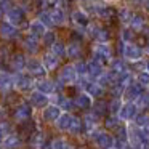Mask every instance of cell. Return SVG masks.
<instances>
[{"label": "cell", "mask_w": 149, "mask_h": 149, "mask_svg": "<svg viewBox=\"0 0 149 149\" xmlns=\"http://www.w3.org/2000/svg\"><path fill=\"white\" fill-rule=\"evenodd\" d=\"M77 79H79V74H77V71H75L74 64L64 66V68L59 71V74H58V82L63 85V87H66V85H72Z\"/></svg>", "instance_id": "obj_1"}, {"label": "cell", "mask_w": 149, "mask_h": 149, "mask_svg": "<svg viewBox=\"0 0 149 149\" xmlns=\"http://www.w3.org/2000/svg\"><path fill=\"white\" fill-rule=\"evenodd\" d=\"M138 109L139 107L136 106L135 101H125V103L122 104V107H120L119 111V119L123 120V122H130V120L135 119V116L138 114Z\"/></svg>", "instance_id": "obj_2"}, {"label": "cell", "mask_w": 149, "mask_h": 149, "mask_svg": "<svg viewBox=\"0 0 149 149\" xmlns=\"http://www.w3.org/2000/svg\"><path fill=\"white\" fill-rule=\"evenodd\" d=\"M34 80H32V75H26L23 74V72H16L15 74V88H18V90L21 91H27L31 90V88L34 87Z\"/></svg>", "instance_id": "obj_3"}, {"label": "cell", "mask_w": 149, "mask_h": 149, "mask_svg": "<svg viewBox=\"0 0 149 149\" xmlns=\"http://www.w3.org/2000/svg\"><path fill=\"white\" fill-rule=\"evenodd\" d=\"M122 55L125 59L128 61H139L143 56V50L138 45H133V43H125L122 48Z\"/></svg>", "instance_id": "obj_4"}, {"label": "cell", "mask_w": 149, "mask_h": 149, "mask_svg": "<svg viewBox=\"0 0 149 149\" xmlns=\"http://www.w3.org/2000/svg\"><path fill=\"white\" fill-rule=\"evenodd\" d=\"M61 114H63V109L58 106V104H48V106H45L43 111H42L43 120H45V122H50V123L56 122Z\"/></svg>", "instance_id": "obj_5"}, {"label": "cell", "mask_w": 149, "mask_h": 149, "mask_svg": "<svg viewBox=\"0 0 149 149\" xmlns=\"http://www.w3.org/2000/svg\"><path fill=\"white\" fill-rule=\"evenodd\" d=\"M93 139H95V144L100 149H109V148H114V144H116V138L106 132H98V135L93 136Z\"/></svg>", "instance_id": "obj_6"}, {"label": "cell", "mask_w": 149, "mask_h": 149, "mask_svg": "<svg viewBox=\"0 0 149 149\" xmlns=\"http://www.w3.org/2000/svg\"><path fill=\"white\" fill-rule=\"evenodd\" d=\"M5 16H7V21L8 23H11L13 26H21L24 21V10L21 7H11L10 10L5 13Z\"/></svg>", "instance_id": "obj_7"}, {"label": "cell", "mask_w": 149, "mask_h": 149, "mask_svg": "<svg viewBox=\"0 0 149 149\" xmlns=\"http://www.w3.org/2000/svg\"><path fill=\"white\" fill-rule=\"evenodd\" d=\"M141 93H143V85H139L138 82H133V84H130L128 87L123 90L122 100L123 101H135Z\"/></svg>", "instance_id": "obj_8"}, {"label": "cell", "mask_w": 149, "mask_h": 149, "mask_svg": "<svg viewBox=\"0 0 149 149\" xmlns=\"http://www.w3.org/2000/svg\"><path fill=\"white\" fill-rule=\"evenodd\" d=\"M26 69L31 75H34V77H43L45 72H47L45 66H43V63L40 61V59H27Z\"/></svg>", "instance_id": "obj_9"}, {"label": "cell", "mask_w": 149, "mask_h": 149, "mask_svg": "<svg viewBox=\"0 0 149 149\" xmlns=\"http://www.w3.org/2000/svg\"><path fill=\"white\" fill-rule=\"evenodd\" d=\"M29 100H31V104H32L34 107H40V109H43L45 106H48V103H50L48 95L43 93V91H40V90L32 91Z\"/></svg>", "instance_id": "obj_10"}, {"label": "cell", "mask_w": 149, "mask_h": 149, "mask_svg": "<svg viewBox=\"0 0 149 149\" xmlns=\"http://www.w3.org/2000/svg\"><path fill=\"white\" fill-rule=\"evenodd\" d=\"M103 74H104V69H103V64H101V59L93 58L91 61H88V77L91 80H96Z\"/></svg>", "instance_id": "obj_11"}, {"label": "cell", "mask_w": 149, "mask_h": 149, "mask_svg": "<svg viewBox=\"0 0 149 149\" xmlns=\"http://www.w3.org/2000/svg\"><path fill=\"white\" fill-rule=\"evenodd\" d=\"M15 87V75H11L10 72L0 71V91L7 93Z\"/></svg>", "instance_id": "obj_12"}, {"label": "cell", "mask_w": 149, "mask_h": 149, "mask_svg": "<svg viewBox=\"0 0 149 149\" xmlns=\"http://www.w3.org/2000/svg\"><path fill=\"white\" fill-rule=\"evenodd\" d=\"M74 103L77 107H80V109H84V111H88L93 106V96H91L90 93H87V91H84V93H80L75 98Z\"/></svg>", "instance_id": "obj_13"}, {"label": "cell", "mask_w": 149, "mask_h": 149, "mask_svg": "<svg viewBox=\"0 0 149 149\" xmlns=\"http://www.w3.org/2000/svg\"><path fill=\"white\" fill-rule=\"evenodd\" d=\"M98 119H100V116H98L96 112H88L87 116L84 117V128L87 130V133H93L95 130H96Z\"/></svg>", "instance_id": "obj_14"}, {"label": "cell", "mask_w": 149, "mask_h": 149, "mask_svg": "<svg viewBox=\"0 0 149 149\" xmlns=\"http://www.w3.org/2000/svg\"><path fill=\"white\" fill-rule=\"evenodd\" d=\"M0 36L3 39H15V37H18V27L5 21V23L0 24Z\"/></svg>", "instance_id": "obj_15"}, {"label": "cell", "mask_w": 149, "mask_h": 149, "mask_svg": "<svg viewBox=\"0 0 149 149\" xmlns=\"http://www.w3.org/2000/svg\"><path fill=\"white\" fill-rule=\"evenodd\" d=\"M47 29H48V27H47L40 19H36V21H32V23L29 24V34L34 36V37H37V39L42 37L43 34L47 32Z\"/></svg>", "instance_id": "obj_16"}, {"label": "cell", "mask_w": 149, "mask_h": 149, "mask_svg": "<svg viewBox=\"0 0 149 149\" xmlns=\"http://www.w3.org/2000/svg\"><path fill=\"white\" fill-rule=\"evenodd\" d=\"M42 63H43L47 71H55L59 64V58L56 55H53V53H45L42 58Z\"/></svg>", "instance_id": "obj_17"}, {"label": "cell", "mask_w": 149, "mask_h": 149, "mask_svg": "<svg viewBox=\"0 0 149 149\" xmlns=\"http://www.w3.org/2000/svg\"><path fill=\"white\" fill-rule=\"evenodd\" d=\"M23 47H24V50H26L27 53L34 55V53L39 52V40H37V37H34V36L29 34V36L23 40Z\"/></svg>", "instance_id": "obj_18"}, {"label": "cell", "mask_w": 149, "mask_h": 149, "mask_svg": "<svg viewBox=\"0 0 149 149\" xmlns=\"http://www.w3.org/2000/svg\"><path fill=\"white\" fill-rule=\"evenodd\" d=\"M36 87H37V90L43 91V93H47V95L53 93V91L56 90V84L53 80H50V79H40L36 84Z\"/></svg>", "instance_id": "obj_19"}, {"label": "cell", "mask_w": 149, "mask_h": 149, "mask_svg": "<svg viewBox=\"0 0 149 149\" xmlns=\"http://www.w3.org/2000/svg\"><path fill=\"white\" fill-rule=\"evenodd\" d=\"M31 116H32V107H31L29 104L23 103L16 107V112H15L16 120H26V119H29Z\"/></svg>", "instance_id": "obj_20"}, {"label": "cell", "mask_w": 149, "mask_h": 149, "mask_svg": "<svg viewBox=\"0 0 149 149\" xmlns=\"http://www.w3.org/2000/svg\"><path fill=\"white\" fill-rule=\"evenodd\" d=\"M10 63H11V68H13V71H16V72H23L24 69H26V64H27L26 58H24L21 53L13 55V58H11Z\"/></svg>", "instance_id": "obj_21"}, {"label": "cell", "mask_w": 149, "mask_h": 149, "mask_svg": "<svg viewBox=\"0 0 149 149\" xmlns=\"http://www.w3.org/2000/svg\"><path fill=\"white\" fill-rule=\"evenodd\" d=\"M71 119H72V116H71V114L63 112L61 116L58 117V120L55 122L56 128H58V130H61V132H68V130H69V127H71Z\"/></svg>", "instance_id": "obj_22"}, {"label": "cell", "mask_w": 149, "mask_h": 149, "mask_svg": "<svg viewBox=\"0 0 149 149\" xmlns=\"http://www.w3.org/2000/svg\"><path fill=\"white\" fill-rule=\"evenodd\" d=\"M3 146L5 149H18L21 146V138L18 135H15V133H10V135L5 136Z\"/></svg>", "instance_id": "obj_23"}, {"label": "cell", "mask_w": 149, "mask_h": 149, "mask_svg": "<svg viewBox=\"0 0 149 149\" xmlns=\"http://www.w3.org/2000/svg\"><path fill=\"white\" fill-rule=\"evenodd\" d=\"M95 53H96L98 59H111V47L107 43H98L96 48H95Z\"/></svg>", "instance_id": "obj_24"}, {"label": "cell", "mask_w": 149, "mask_h": 149, "mask_svg": "<svg viewBox=\"0 0 149 149\" xmlns=\"http://www.w3.org/2000/svg\"><path fill=\"white\" fill-rule=\"evenodd\" d=\"M111 72H114L117 77H120V75H123L125 72H128L123 59H114V61L111 63Z\"/></svg>", "instance_id": "obj_25"}, {"label": "cell", "mask_w": 149, "mask_h": 149, "mask_svg": "<svg viewBox=\"0 0 149 149\" xmlns=\"http://www.w3.org/2000/svg\"><path fill=\"white\" fill-rule=\"evenodd\" d=\"M72 21H74V24H77L79 27H85L88 24V16L84 10H75L74 13H72Z\"/></svg>", "instance_id": "obj_26"}, {"label": "cell", "mask_w": 149, "mask_h": 149, "mask_svg": "<svg viewBox=\"0 0 149 149\" xmlns=\"http://www.w3.org/2000/svg\"><path fill=\"white\" fill-rule=\"evenodd\" d=\"M68 132H71L72 135H80V133L84 132V120H80L79 117L72 116V119H71V127H69Z\"/></svg>", "instance_id": "obj_27"}, {"label": "cell", "mask_w": 149, "mask_h": 149, "mask_svg": "<svg viewBox=\"0 0 149 149\" xmlns=\"http://www.w3.org/2000/svg\"><path fill=\"white\" fill-rule=\"evenodd\" d=\"M66 55H68L69 58H72V59H77L79 56L82 55V48H80V45H79L77 42L69 43V45L66 47Z\"/></svg>", "instance_id": "obj_28"}, {"label": "cell", "mask_w": 149, "mask_h": 149, "mask_svg": "<svg viewBox=\"0 0 149 149\" xmlns=\"http://www.w3.org/2000/svg\"><path fill=\"white\" fill-rule=\"evenodd\" d=\"M133 123L136 127H146L149 128V114H144V112H138L133 119Z\"/></svg>", "instance_id": "obj_29"}, {"label": "cell", "mask_w": 149, "mask_h": 149, "mask_svg": "<svg viewBox=\"0 0 149 149\" xmlns=\"http://www.w3.org/2000/svg\"><path fill=\"white\" fill-rule=\"evenodd\" d=\"M50 15H52V19H53V23H55L56 26H61V24H64L66 15H64V11H63L61 8H55V10H53Z\"/></svg>", "instance_id": "obj_30"}, {"label": "cell", "mask_w": 149, "mask_h": 149, "mask_svg": "<svg viewBox=\"0 0 149 149\" xmlns=\"http://www.w3.org/2000/svg\"><path fill=\"white\" fill-rule=\"evenodd\" d=\"M122 104H123L122 98H114V100L107 104V111H109L112 116H117V114H119V111H120V107H122Z\"/></svg>", "instance_id": "obj_31"}, {"label": "cell", "mask_w": 149, "mask_h": 149, "mask_svg": "<svg viewBox=\"0 0 149 149\" xmlns=\"http://www.w3.org/2000/svg\"><path fill=\"white\" fill-rule=\"evenodd\" d=\"M58 98V101H56V104H58L59 107H61L63 111H71L72 109V106H74L75 103H72L69 98H66V96H63V95H59V96H56Z\"/></svg>", "instance_id": "obj_32"}, {"label": "cell", "mask_w": 149, "mask_h": 149, "mask_svg": "<svg viewBox=\"0 0 149 149\" xmlns=\"http://www.w3.org/2000/svg\"><path fill=\"white\" fill-rule=\"evenodd\" d=\"M50 48H52V53H53V55H56L58 58L66 56V45H64L63 42H55L52 47H50Z\"/></svg>", "instance_id": "obj_33"}, {"label": "cell", "mask_w": 149, "mask_h": 149, "mask_svg": "<svg viewBox=\"0 0 149 149\" xmlns=\"http://www.w3.org/2000/svg\"><path fill=\"white\" fill-rule=\"evenodd\" d=\"M42 42H43V45L52 47L53 43L56 42V34H55V32H52V31H47V32L42 36Z\"/></svg>", "instance_id": "obj_34"}, {"label": "cell", "mask_w": 149, "mask_h": 149, "mask_svg": "<svg viewBox=\"0 0 149 149\" xmlns=\"http://www.w3.org/2000/svg\"><path fill=\"white\" fill-rule=\"evenodd\" d=\"M75 71H77L79 77H85V75H88V63L85 61H79L75 63Z\"/></svg>", "instance_id": "obj_35"}, {"label": "cell", "mask_w": 149, "mask_h": 149, "mask_svg": "<svg viewBox=\"0 0 149 149\" xmlns=\"http://www.w3.org/2000/svg\"><path fill=\"white\" fill-rule=\"evenodd\" d=\"M52 149H71V146L64 138H56L52 141Z\"/></svg>", "instance_id": "obj_36"}, {"label": "cell", "mask_w": 149, "mask_h": 149, "mask_svg": "<svg viewBox=\"0 0 149 149\" xmlns=\"http://www.w3.org/2000/svg\"><path fill=\"white\" fill-rule=\"evenodd\" d=\"M130 23H132L133 31H141L143 27H144V19H143V16H132Z\"/></svg>", "instance_id": "obj_37"}, {"label": "cell", "mask_w": 149, "mask_h": 149, "mask_svg": "<svg viewBox=\"0 0 149 149\" xmlns=\"http://www.w3.org/2000/svg\"><path fill=\"white\" fill-rule=\"evenodd\" d=\"M135 103L139 109H141V107H149V93H141L135 100Z\"/></svg>", "instance_id": "obj_38"}, {"label": "cell", "mask_w": 149, "mask_h": 149, "mask_svg": "<svg viewBox=\"0 0 149 149\" xmlns=\"http://www.w3.org/2000/svg\"><path fill=\"white\" fill-rule=\"evenodd\" d=\"M39 19L42 21L47 27H53V26H55V23H53V19H52V15L47 13V11H42V13L39 15Z\"/></svg>", "instance_id": "obj_39"}, {"label": "cell", "mask_w": 149, "mask_h": 149, "mask_svg": "<svg viewBox=\"0 0 149 149\" xmlns=\"http://www.w3.org/2000/svg\"><path fill=\"white\" fill-rule=\"evenodd\" d=\"M136 82L143 87H149V72L148 71H141L136 77Z\"/></svg>", "instance_id": "obj_40"}, {"label": "cell", "mask_w": 149, "mask_h": 149, "mask_svg": "<svg viewBox=\"0 0 149 149\" xmlns=\"http://www.w3.org/2000/svg\"><path fill=\"white\" fill-rule=\"evenodd\" d=\"M119 116H112L111 114L109 119H106V128H111V130H117V127H119Z\"/></svg>", "instance_id": "obj_41"}, {"label": "cell", "mask_w": 149, "mask_h": 149, "mask_svg": "<svg viewBox=\"0 0 149 149\" xmlns=\"http://www.w3.org/2000/svg\"><path fill=\"white\" fill-rule=\"evenodd\" d=\"M122 39L125 40V42H130V40L133 39V36H132V31H128V29L122 31Z\"/></svg>", "instance_id": "obj_42"}, {"label": "cell", "mask_w": 149, "mask_h": 149, "mask_svg": "<svg viewBox=\"0 0 149 149\" xmlns=\"http://www.w3.org/2000/svg\"><path fill=\"white\" fill-rule=\"evenodd\" d=\"M120 19H125V21H130L132 19V16H130V13H128V10H122L120 11Z\"/></svg>", "instance_id": "obj_43"}, {"label": "cell", "mask_w": 149, "mask_h": 149, "mask_svg": "<svg viewBox=\"0 0 149 149\" xmlns=\"http://www.w3.org/2000/svg\"><path fill=\"white\" fill-rule=\"evenodd\" d=\"M5 136H7V133H5L3 130L0 128V144H3V139H5Z\"/></svg>", "instance_id": "obj_44"}, {"label": "cell", "mask_w": 149, "mask_h": 149, "mask_svg": "<svg viewBox=\"0 0 149 149\" xmlns=\"http://www.w3.org/2000/svg\"><path fill=\"white\" fill-rule=\"evenodd\" d=\"M50 2H52V3H55V5H58L59 2H61V0H50Z\"/></svg>", "instance_id": "obj_45"}, {"label": "cell", "mask_w": 149, "mask_h": 149, "mask_svg": "<svg viewBox=\"0 0 149 149\" xmlns=\"http://www.w3.org/2000/svg\"><path fill=\"white\" fill-rule=\"evenodd\" d=\"M146 71L149 72V63H146Z\"/></svg>", "instance_id": "obj_46"}, {"label": "cell", "mask_w": 149, "mask_h": 149, "mask_svg": "<svg viewBox=\"0 0 149 149\" xmlns=\"http://www.w3.org/2000/svg\"><path fill=\"white\" fill-rule=\"evenodd\" d=\"M146 8H148V11H149V0L146 2Z\"/></svg>", "instance_id": "obj_47"}, {"label": "cell", "mask_w": 149, "mask_h": 149, "mask_svg": "<svg viewBox=\"0 0 149 149\" xmlns=\"http://www.w3.org/2000/svg\"><path fill=\"white\" fill-rule=\"evenodd\" d=\"M109 149H116V148H109Z\"/></svg>", "instance_id": "obj_48"}]
</instances>
